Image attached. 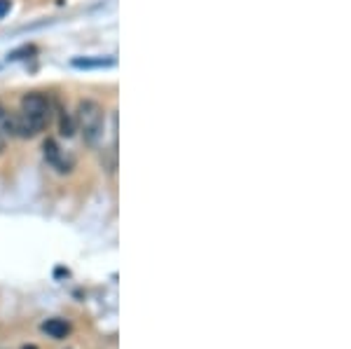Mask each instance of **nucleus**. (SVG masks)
Instances as JSON below:
<instances>
[{"instance_id": "1", "label": "nucleus", "mask_w": 351, "mask_h": 349, "mask_svg": "<svg viewBox=\"0 0 351 349\" xmlns=\"http://www.w3.org/2000/svg\"><path fill=\"white\" fill-rule=\"evenodd\" d=\"M75 125L80 129L82 141L89 148H96L106 132V110L99 101L84 99L75 108Z\"/></svg>"}, {"instance_id": "9", "label": "nucleus", "mask_w": 351, "mask_h": 349, "mask_svg": "<svg viewBox=\"0 0 351 349\" xmlns=\"http://www.w3.org/2000/svg\"><path fill=\"white\" fill-rule=\"evenodd\" d=\"M5 145H8V143H5V136H3V134H0V155L5 153Z\"/></svg>"}, {"instance_id": "6", "label": "nucleus", "mask_w": 351, "mask_h": 349, "mask_svg": "<svg viewBox=\"0 0 351 349\" xmlns=\"http://www.w3.org/2000/svg\"><path fill=\"white\" fill-rule=\"evenodd\" d=\"M115 64V59H104V56H99V59H73V66L75 69H104V66H112Z\"/></svg>"}, {"instance_id": "7", "label": "nucleus", "mask_w": 351, "mask_h": 349, "mask_svg": "<svg viewBox=\"0 0 351 349\" xmlns=\"http://www.w3.org/2000/svg\"><path fill=\"white\" fill-rule=\"evenodd\" d=\"M59 129H61V136L71 139V136H73V132H75V120H73V117H68L66 112H61V117H59Z\"/></svg>"}, {"instance_id": "10", "label": "nucleus", "mask_w": 351, "mask_h": 349, "mask_svg": "<svg viewBox=\"0 0 351 349\" xmlns=\"http://www.w3.org/2000/svg\"><path fill=\"white\" fill-rule=\"evenodd\" d=\"M5 117V106H3V101H0V120Z\"/></svg>"}, {"instance_id": "11", "label": "nucleus", "mask_w": 351, "mask_h": 349, "mask_svg": "<svg viewBox=\"0 0 351 349\" xmlns=\"http://www.w3.org/2000/svg\"><path fill=\"white\" fill-rule=\"evenodd\" d=\"M21 349H38V347H36V345H24Z\"/></svg>"}, {"instance_id": "5", "label": "nucleus", "mask_w": 351, "mask_h": 349, "mask_svg": "<svg viewBox=\"0 0 351 349\" xmlns=\"http://www.w3.org/2000/svg\"><path fill=\"white\" fill-rule=\"evenodd\" d=\"M40 330L47 337H52V340H66L68 333H71V324H68L66 319L54 317V319H47V322H43Z\"/></svg>"}, {"instance_id": "2", "label": "nucleus", "mask_w": 351, "mask_h": 349, "mask_svg": "<svg viewBox=\"0 0 351 349\" xmlns=\"http://www.w3.org/2000/svg\"><path fill=\"white\" fill-rule=\"evenodd\" d=\"M21 115L28 117L43 132L49 125V117H52V104L40 92H28L21 97Z\"/></svg>"}, {"instance_id": "3", "label": "nucleus", "mask_w": 351, "mask_h": 349, "mask_svg": "<svg viewBox=\"0 0 351 349\" xmlns=\"http://www.w3.org/2000/svg\"><path fill=\"white\" fill-rule=\"evenodd\" d=\"M3 125H5V132H10L16 139H33L36 134H40V129L33 125L28 117L21 115V112H19V115L3 117Z\"/></svg>"}, {"instance_id": "4", "label": "nucleus", "mask_w": 351, "mask_h": 349, "mask_svg": "<svg viewBox=\"0 0 351 349\" xmlns=\"http://www.w3.org/2000/svg\"><path fill=\"white\" fill-rule=\"evenodd\" d=\"M43 155H45V160H47V165L54 167L59 173H68L73 169V160H66V155L61 153L59 143L52 139H47L43 143Z\"/></svg>"}, {"instance_id": "8", "label": "nucleus", "mask_w": 351, "mask_h": 349, "mask_svg": "<svg viewBox=\"0 0 351 349\" xmlns=\"http://www.w3.org/2000/svg\"><path fill=\"white\" fill-rule=\"evenodd\" d=\"M10 8H12V3H10V0H0V19L10 12Z\"/></svg>"}]
</instances>
